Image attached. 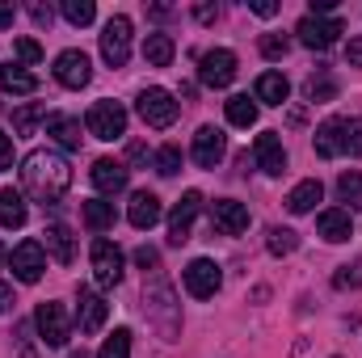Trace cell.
Returning a JSON list of instances; mask_svg holds the SVG:
<instances>
[{"mask_svg":"<svg viewBox=\"0 0 362 358\" xmlns=\"http://www.w3.org/2000/svg\"><path fill=\"white\" fill-rule=\"evenodd\" d=\"M21 185H25V194H30L34 202L59 207V198H64L68 185H72V169H68V161H64L59 152L38 148V152H30V156L21 161Z\"/></svg>","mask_w":362,"mask_h":358,"instance_id":"obj_1","label":"cell"},{"mask_svg":"<svg viewBox=\"0 0 362 358\" xmlns=\"http://www.w3.org/2000/svg\"><path fill=\"white\" fill-rule=\"evenodd\" d=\"M362 156V122L358 118H329L316 127V156Z\"/></svg>","mask_w":362,"mask_h":358,"instance_id":"obj_2","label":"cell"},{"mask_svg":"<svg viewBox=\"0 0 362 358\" xmlns=\"http://www.w3.org/2000/svg\"><path fill=\"white\" fill-rule=\"evenodd\" d=\"M85 127H89V135L97 139H122L127 135V110L118 105V101H93L89 114H85Z\"/></svg>","mask_w":362,"mask_h":358,"instance_id":"obj_3","label":"cell"},{"mask_svg":"<svg viewBox=\"0 0 362 358\" xmlns=\"http://www.w3.org/2000/svg\"><path fill=\"white\" fill-rule=\"evenodd\" d=\"M135 110H139V118H144L148 127H156V131L173 127L177 114H181V105L173 101V93L169 89H144L139 93V101H135Z\"/></svg>","mask_w":362,"mask_h":358,"instance_id":"obj_4","label":"cell"},{"mask_svg":"<svg viewBox=\"0 0 362 358\" xmlns=\"http://www.w3.org/2000/svg\"><path fill=\"white\" fill-rule=\"evenodd\" d=\"M101 59L110 68H122L131 59V17H110L105 30H101Z\"/></svg>","mask_w":362,"mask_h":358,"instance_id":"obj_5","label":"cell"},{"mask_svg":"<svg viewBox=\"0 0 362 358\" xmlns=\"http://www.w3.org/2000/svg\"><path fill=\"white\" fill-rule=\"evenodd\" d=\"M34 325H38V337H42V346H51V350L68 346V337H72V325H68V312H64V304H38V312H34Z\"/></svg>","mask_w":362,"mask_h":358,"instance_id":"obj_6","label":"cell"},{"mask_svg":"<svg viewBox=\"0 0 362 358\" xmlns=\"http://www.w3.org/2000/svg\"><path fill=\"white\" fill-rule=\"evenodd\" d=\"M93 278H97V287H118L122 282V249L114 245V241H105V236H97L93 241Z\"/></svg>","mask_w":362,"mask_h":358,"instance_id":"obj_7","label":"cell"},{"mask_svg":"<svg viewBox=\"0 0 362 358\" xmlns=\"http://www.w3.org/2000/svg\"><path fill=\"white\" fill-rule=\"evenodd\" d=\"M295 34H299V42L308 47V51H329L333 42H337V34H346V25L337 21V17H303L299 25H295Z\"/></svg>","mask_w":362,"mask_h":358,"instance_id":"obj_8","label":"cell"},{"mask_svg":"<svg viewBox=\"0 0 362 358\" xmlns=\"http://www.w3.org/2000/svg\"><path fill=\"white\" fill-rule=\"evenodd\" d=\"M198 81H202L206 89H228V85L236 81V55L223 51V47L206 51V55L198 59Z\"/></svg>","mask_w":362,"mask_h":358,"instance_id":"obj_9","label":"cell"},{"mask_svg":"<svg viewBox=\"0 0 362 358\" xmlns=\"http://www.w3.org/2000/svg\"><path fill=\"white\" fill-rule=\"evenodd\" d=\"M198 211H202V194L198 190H185L177 198V207L169 211V245H185L189 241V228H194Z\"/></svg>","mask_w":362,"mask_h":358,"instance_id":"obj_10","label":"cell"},{"mask_svg":"<svg viewBox=\"0 0 362 358\" xmlns=\"http://www.w3.org/2000/svg\"><path fill=\"white\" fill-rule=\"evenodd\" d=\"M219 287H223V274H219V266H215L211 258H194V262L185 266V291H189L194 299H211Z\"/></svg>","mask_w":362,"mask_h":358,"instance_id":"obj_11","label":"cell"},{"mask_svg":"<svg viewBox=\"0 0 362 358\" xmlns=\"http://www.w3.org/2000/svg\"><path fill=\"white\" fill-rule=\"evenodd\" d=\"M8 262H13V274H17L21 282H38L42 270H47V249H42L38 241H21V245L8 253Z\"/></svg>","mask_w":362,"mask_h":358,"instance_id":"obj_12","label":"cell"},{"mask_svg":"<svg viewBox=\"0 0 362 358\" xmlns=\"http://www.w3.org/2000/svg\"><path fill=\"white\" fill-rule=\"evenodd\" d=\"M55 81L64 85V89H85L93 81V64L85 51H64L59 59H55Z\"/></svg>","mask_w":362,"mask_h":358,"instance_id":"obj_13","label":"cell"},{"mask_svg":"<svg viewBox=\"0 0 362 358\" xmlns=\"http://www.w3.org/2000/svg\"><path fill=\"white\" fill-rule=\"evenodd\" d=\"M211 224L223 236H240L249 228V207L236 202V198H219V202H211Z\"/></svg>","mask_w":362,"mask_h":358,"instance_id":"obj_14","label":"cell"},{"mask_svg":"<svg viewBox=\"0 0 362 358\" xmlns=\"http://www.w3.org/2000/svg\"><path fill=\"white\" fill-rule=\"evenodd\" d=\"M105 316H110V304L93 287H81L76 291V325H81V333H97L105 325Z\"/></svg>","mask_w":362,"mask_h":358,"instance_id":"obj_15","label":"cell"},{"mask_svg":"<svg viewBox=\"0 0 362 358\" xmlns=\"http://www.w3.org/2000/svg\"><path fill=\"white\" fill-rule=\"evenodd\" d=\"M194 161L202 165V169H215L219 161H223V152H228V139H223V131L219 127H198L194 131Z\"/></svg>","mask_w":362,"mask_h":358,"instance_id":"obj_16","label":"cell"},{"mask_svg":"<svg viewBox=\"0 0 362 358\" xmlns=\"http://www.w3.org/2000/svg\"><path fill=\"white\" fill-rule=\"evenodd\" d=\"M253 156H257V169H262V173H270V178L286 173V148H282L278 131H262V135H257Z\"/></svg>","mask_w":362,"mask_h":358,"instance_id":"obj_17","label":"cell"},{"mask_svg":"<svg viewBox=\"0 0 362 358\" xmlns=\"http://www.w3.org/2000/svg\"><path fill=\"white\" fill-rule=\"evenodd\" d=\"M89 178H93V185H97L101 194H122V190H127V181H131V169H127L122 161L101 156V161H93Z\"/></svg>","mask_w":362,"mask_h":358,"instance_id":"obj_18","label":"cell"},{"mask_svg":"<svg viewBox=\"0 0 362 358\" xmlns=\"http://www.w3.org/2000/svg\"><path fill=\"white\" fill-rule=\"evenodd\" d=\"M127 219H131V228L148 232L152 224H160V198L152 190H135L131 194V207H127Z\"/></svg>","mask_w":362,"mask_h":358,"instance_id":"obj_19","label":"cell"},{"mask_svg":"<svg viewBox=\"0 0 362 358\" xmlns=\"http://www.w3.org/2000/svg\"><path fill=\"white\" fill-rule=\"evenodd\" d=\"M316 232H320L329 245H341V241H350V236H354V219H350V211H346V207H329V211H320Z\"/></svg>","mask_w":362,"mask_h":358,"instance_id":"obj_20","label":"cell"},{"mask_svg":"<svg viewBox=\"0 0 362 358\" xmlns=\"http://www.w3.org/2000/svg\"><path fill=\"white\" fill-rule=\"evenodd\" d=\"M325 198V185L316 178H308V181H299L291 194H286V211H295V215H308V211H316V202Z\"/></svg>","mask_w":362,"mask_h":358,"instance_id":"obj_21","label":"cell"},{"mask_svg":"<svg viewBox=\"0 0 362 358\" xmlns=\"http://www.w3.org/2000/svg\"><path fill=\"white\" fill-rule=\"evenodd\" d=\"M47 135H55L59 139V148H68V152H76L81 148V122L76 118H68V114H47Z\"/></svg>","mask_w":362,"mask_h":358,"instance_id":"obj_22","label":"cell"},{"mask_svg":"<svg viewBox=\"0 0 362 358\" xmlns=\"http://www.w3.org/2000/svg\"><path fill=\"white\" fill-rule=\"evenodd\" d=\"M42 236H47V245H42V249H47V253H51V258H55L59 266H68V262L76 258V245H72V232H68L64 224H47V232H42Z\"/></svg>","mask_w":362,"mask_h":358,"instance_id":"obj_23","label":"cell"},{"mask_svg":"<svg viewBox=\"0 0 362 358\" xmlns=\"http://www.w3.org/2000/svg\"><path fill=\"white\" fill-rule=\"evenodd\" d=\"M25 215H30V211H25V198L4 185V190H0V228H21Z\"/></svg>","mask_w":362,"mask_h":358,"instance_id":"obj_24","label":"cell"},{"mask_svg":"<svg viewBox=\"0 0 362 358\" xmlns=\"http://www.w3.org/2000/svg\"><path fill=\"white\" fill-rule=\"evenodd\" d=\"M0 89L4 93H34L38 89V76L25 72L21 64H0Z\"/></svg>","mask_w":362,"mask_h":358,"instance_id":"obj_25","label":"cell"},{"mask_svg":"<svg viewBox=\"0 0 362 358\" xmlns=\"http://www.w3.org/2000/svg\"><path fill=\"white\" fill-rule=\"evenodd\" d=\"M286 97H291V85H286L282 72H262V76H257V101H266V105H282Z\"/></svg>","mask_w":362,"mask_h":358,"instance_id":"obj_26","label":"cell"},{"mask_svg":"<svg viewBox=\"0 0 362 358\" xmlns=\"http://www.w3.org/2000/svg\"><path fill=\"white\" fill-rule=\"evenodd\" d=\"M173 38L169 34H148V42H144V59L152 64V68H169L173 64Z\"/></svg>","mask_w":362,"mask_h":358,"instance_id":"obj_27","label":"cell"},{"mask_svg":"<svg viewBox=\"0 0 362 358\" xmlns=\"http://www.w3.org/2000/svg\"><path fill=\"white\" fill-rule=\"evenodd\" d=\"M223 110H228V122H232V127H253V122H257V101H249L245 93H240V97H228Z\"/></svg>","mask_w":362,"mask_h":358,"instance_id":"obj_28","label":"cell"},{"mask_svg":"<svg viewBox=\"0 0 362 358\" xmlns=\"http://www.w3.org/2000/svg\"><path fill=\"white\" fill-rule=\"evenodd\" d=\"M47 118V105L42 101H30V105H21V110H13V131L17 135H34V127Z\"/></svg>","mask_w":362,"mask_h":358,"instance_id":"obj_29","label":"cell"},{"mask_svg":"<svg viewBox=\"0 0 362 358\" xmlns=\"http://www.w3.org/2000/svg\"><path fill=\"white\" fill-rule=\"evenodd\" d=\"M303 93H308V101H333V93H337V81L329 76V68H316V72L308 76Z\"/></svg>","mask_w":362,"mask_h":358,"instance_id":"obj_30","label":"cell"},{"mask_svg":"<svg viewBox=\"0 0 362 358\" xmlns=\"http://www.w3.org/2000/svg\"><path fill=\"white\" fill-rule=\"evenodd\" d=\"M337 198L346 202V211H362V173H341L337 178Z\"/></svg>","mask_w":362,"mask_h":358,"instance_id":"obj_31","label":"cell"},{"mask_svg":"<svg viewBox=\"0 0 362 358\" xmlns=\"http://www.w3.org/2000/svg\"><path fill=\"white\" fill-rule=\"evenodd\" d=\"M85 224H89L93 232H105V228H114V202L89 198V202H85Z\"/></svg>","mask_w":362,"mask_h":358,"instance_id":"obj_32","label":"cell"},{"mask_svg":"<svg viewBox=\"0 0 362 358\" xmlns=\"http://www.w3.org/2000/svg\"><path fill=\"white\" fill-rule=\"evenodd\" d=\"M266 249H270L274 258H286V253L299 249V236H295L291 228H270V232H266Z\"/></svg>","mask_w":362,"mask_h":358,"instance_id":"obj_33","label":"cell"},{"mask_svg":"<svg viewBox=\"0 0 362 358\" xmlns=\"http://www.w3.org/2000/svg\"><path fill=\"white\" fill-rule=\"evenodd\" d=\"M97 358H131V329H114L105 346L97 350Z\"/></svg>","mask_w":362,"mask_h":358,"instance_id":"obj_34","label":"cell"},{"mask_svg":"<svg viewBox=\"0 0 362 358\" xmlns=\"http://www.w3.org/2000/svg\"><path fill=\"white\" fill-rule=\"evenodd\" d=\"M152 165H156V173H160V178H177V173H181V148H173V144H169V148H160V152L152 156Z\"/></svg>","mask_w":362,"mask_h":358,"instance_id":"obj_35","label":"cell"},{"mask_svg":"<svg viewBox=\"0 0 362 358\" xmlns=\"http://www.w3.org/2000/svg\"><path fill=\"white\" fill-rule=\"evenodd\" d=\"M64 17L72 25H89L93 17H97V4L93 0H64Z\"/></svg>","mask_w":362,"mask_h":358,"instance_id":"obj_36","label":"cell"},{"mask_svg":"<svg viewBox=\"0 0 362 358\" xmlns=\"http://www.w3.org/2000/svg\"><path fill=\"white\" fill-rule=\"evenodd\" d=\"M333 287H337V291H354V287H362V262L337 270V274H333Z\"/></svg>","mask_w":362,"mask_h":358,"instance_id":"obj_37","label":"cell"},{"mask_svg":"<svg viewBox=\"0 0 362 358\" xmlns=\"http://www.w3.org/2000/svg\"><path fill=\"white\" fill-rule=\"evenodd\" d=\"M286 51H291L286 34H266V38H262V55H266V59H282Z\"/></svg>","mask_w":362,"mask_h":358,"instance_id":"obj_38","label":"cell"},{"mask_svg":"<svg viewBox=\"0 0 362 358\" xmlns=\"http://www.w3.org/2000/svg\"><path fill=\"white\" fill-rule=\"evenodd\" d=\"M13 51H17V59H21V64H38V59H42V47H38L34 38H17V42H13Z\"/></svg>","mask_w":362,"mask_h":358,"instance_id":"obj_39","label":"cell"},{"mask_svg":"<svg viewBox=\"0 0 362 358\" xmlns=\"http://www.w3.org/2000/svg\"><path fill=\"white\" fill-rule=\"evenodd\" d=\"M30 17H34V25H51V21H55V8L42 4V0H34V4H30Z\"/></svg>","mask_w":362,"mask_h":358,"instance_id":"obj_40","label":"cell"},{"mask_svg":"<svg viewBox=\"0 0 362 358\" xmlns=\"http://www.w3.org/2000/svg\"><path fill=\"white\" fill-rule=\"evenodd\" d=\"M135 262H139L144 270H156L160 266V253H156L152 245H144V249H135Z\"/></svg>","mask_w":362,"mask_h":358,"instance_id":"obj_41","label":"cell"},{"mask_svg":"<svg viewBox=\"0 0 362 358\" xmlns=\"http://www.w3.org/2000/svg\"><path fill=\"white\" fill-rule=\"evenodd\" d=\"M4 169H13V139L0 131V173H4Z\"/></svg>","mask_w":362,"mask_h":358,"instance_id":"obj_42","label":"cell"},{"mask_svg":"<svg viewBox=\"0 0 362 358\" xmlns=\"http://www.w3.org/2000/svg\"><path fill=\"white\" fill-rule=\"evenodd\" d=\"M249 8H253L257 17H274V13H278L282 4H278V0H249Z\"/></svg>","mask_w":362,"mask_h":358,"instance_id":"obj_43","label":"cell"},{"mask_svg":"<svg viewBox=\"0 0 362 358\" xmlns=\"http://www.w3.org/2000/svg\"><path fill=\"white\" fill-rule=\"evenodd\" d=\"M127 161L131 165H148V144H131L127 148Z\"/></svg>","mask_w":362,"mask_h":358,"instance_id":"obj_44","label":"cell"},{"mask_svg":"<svg viewBox=\"0 0 362 358\" xmlns=\"http://www.w3.org/2000/svg\"><path fill=\"white\" fill-rule=\"evenodd\" d=\"M194 17H198L202 25H211V21L219 17V8H215V4H198V8H194Z\"/></svg>","mask_w":362,"mask_h":358,"instance_id":"obj_45","label":"cell"},{"mask_svg":"<svg viewBox=\"0 0 362 358\" xmlns=\"http://www.w3.org/2000/svg\"><path fill=\"white\" fill-rule=\"evenodd\" d=\"M346 59H350L354 68H362V38H350V47H346Z\"/></svg>","mask_w":362,"mask_h":358,"instance_id":"obj_46","label":"cell"},{"mask_svg":"<svg viewBox=\"0 0 362 358\" xmlns=\"http://www.w3.org/2000/svg\"><path fill=\"white\" fill-rule=\"evenodd\" d=\"M8 308H13V287L0 282V312H8Z\"/></svg>","mask_w":362,"mask_h":358,"instance_id":"obj_47","label":"cell"},{"mask_svg":"<svg viewBox=\"0 0 362 358\" xmlns=\"http://www.w3.org/2000/svg\"><path fill=\"white\" fill-rule=\"evenodd\" d=\"M13 25V4H0V30H8Z\"/></svg>","mask_w":362,"mask_h":358,"instance_id":"obj_48","label":"cell"},{"mask_svg":"<svg viewBox=\"0 0 362 358\" xmlns=\"http://www.w3.org/2000/svg\"><path fill=\"white\" fill-rule=\"evenodd\" d=\"M68 358H89V354H85V350H76V354H68Z\"/></svg>","mask_w":362,"mask_h":358,"instance_id":"obj_49","label":"cell"},{"mask_svg":"<svg viewBox=\"0 0 362 358\" xmlns=\"http://www.w3.org/2000/svg\"><path fill=\"white\" fill-rule=\"evenodd\" d=\"M4 258H8V253H4V245H0V262H4Z\"/></svg>","mask_w":362,"mask_h":358,"instance_id":"obj_50","label":"cell"}]
</instances>
